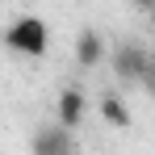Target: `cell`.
<instances>
[{
    "label": "cell",
    "mask_w": 155,
    "mask_h": 155,
    "mask_svg": "<svg viewBox=\"0 0 155 155\" xmlns=\"http://www.w3.org/2000/svg\"><path fill=\"white\" fill-rule=\"evenodd\" d=\"M4 46L13 54H21V59H42V54L51 51V29H46V21L42 17H17L13 25H8V34H4Z\"/></svg>",
    "instance_id": "6da1fadb"
},
{
    "label": "cell",
    "mask_w": 155,
    "mask_h": 155,
    "mask_svg": "<svg viewBox=\"0 0 155 155\" xmlns=\"http://www.w3.org/2000/svg\"><path fill=\"white\" fill-rule=\"evenodd\" d=\"M109 67L122 84H147L151 76V51H143L138 42H117L109 51Z\"/></svg>",
    "instance_id": "7a4b0ae2"
},
{
    "label": "cell",
    "mask_w": 155,
    "mask_h": 155,
    "mask_svg": "<svg viewBox=\"0 0 155 155\" xmlns=\"http://www.w3.org/2000/svg\"><path fill=\"white\" fill-rule=\"evenodd\" d=\"M34 155H76V138H71V126L63 122H51V126L34 130V143H29Z\"/></svg>",
    "instance_id": "3957f363"
},
{
    "label": "cell",
    "mask_w": 155,
    "mask_h": 155,
    "mask_svg": "<svg viewBox=\"0 0 155 155\" xmlns=\"http://www.w3.org/2000/svg\"><path fill=\"white\" fill-rule=\"evenodd\" d=\"M84 113H88V101H84V88H63L59 92V101H54V122H63V126L76 130L80 122H84Z\"/></svg>",
    "instance_id": "277c9868"
},
{
    "label": "cell",
    "mask_w": 155,
    "mask_h": 155,
    "mask_svg": "<svg viewBox=\"0 0 155 155\" xmlns=\"http://www.w3.org/2000/svg\"><path fill=\"white\" fill-rule=\"evenodd\" d=\"M105 54H109V46H105V38L97 34V29L88 25V29H80V38H76V63L88 71V67H97Z\"/></svg>",
    "instance_id": "5b68a950"
},
{
    "label": "cell",
    "mask_w": 155,
    "mask_h": 155,
    "mask_svg": "<svg viewBox=\"0 0 155 155\" xmlns=\"http://www.w3.org/2000/svg\"><path fill=\"white\" fill-rule=\"evenodd\" d=\"M101 122L105 126H113V130H130V109H126V101L117 97V92H105L101 97Z\"/></svg>",
    "instance_id": "8992f818"
},
{
    "label": "cell",
    "mask_w": 155,
    "mask_h": 155,
    "mask_svg": "<svg viewBox=\"0 0 155 155\" xmlns=\"http://www.w3.org/2000/svg\"><path fill=\"white\" fill-rule=\"evenodd\" d=\"M147 88H151V97H155V51H151V76H147Z\"/></svg>",
    "instance_id": "52a82bcc"
},
{
    "label": "cell",
    "mask_w": 155,
    "mask_h": 155,
    "mask_svg": "<svg viewBox=\"0 0 155 155\" xmlns=\"http://www.w3.org/2000/svg\"><path fill=\"white\" fill-rule=\"evenodd\" d=\"M130 4H134V8H143V13H151V8H155V0H130Z\"/></svg>",
    "instance_id": "ba28073f"
},
{
    "label": "cell",
    "mask_w": 155,
    "mask_h": 155,
    "mask_svg": "<svg viewBox=\"0 0 155 155\" xmlns=\"http://www.w3.org/2000/svg\"><path fill=\"white\" fill-rule=\"evenodd\" d=\"M147 21H151V29H155V8H151V13H147Z\"/></svg>",
    "instance_id": "9c48e42d"
}]
</instances>
